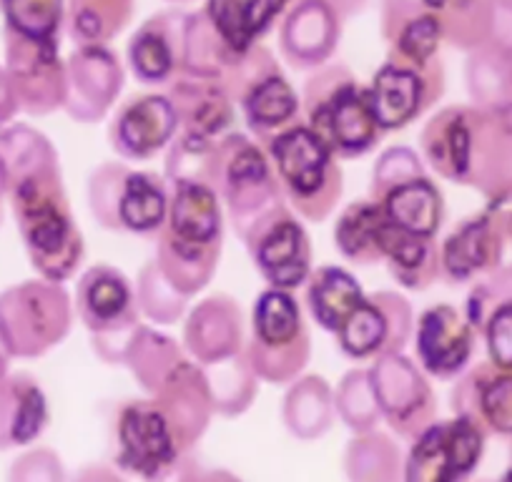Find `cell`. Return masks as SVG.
<instances>
[{
	"label": "cell",
	"instance_id": "1",
	"mask_svg": "<svg viewBox=\"0 0 512 482\" xmlns=\"http://www.w3.org/2000/svg\"><path fill=\"white\" fill-rule=\"evenodd\" d=\"M0 164L33 269L46 282H66L83 259V236L68 204L56 149L33 126L11 124L0 131Z\"/></svg>",
	"mask_w": 512,
	"mask_h": 482
},
{
	"label": "cell",
	"instance_id": "2",
	"mask_svg": "<svg viewBox=\"0 0 512 482\" xmlns=\"http://www.w3.org/2000/svg\"><path fill=\"white\" fill-rule=\"evenodd\" d=\"M302 101L307 126L337 159L367 154L382 136L369 108L367 86H362L342 63L317 68L304 83Z\"/></svg>",
	"mask_w": 512,
	"mask_h": 482
},
{
	"label": "cell",
	"instance_id": "3",
	"mask_svg": "<svg viewBox=\"0 0 512 482\" xmlns=\"http://www.w3.org/2000/svg\"><path fill=\"white\" fill-rule=\"evenodd\" d=\"M267 154L279 189L297 216L314 224L327 219L344 189L332 149L307 124H292L269 136Z\"/></svg>",
	"mask_w": 512,
	"mask_h": 482
},
{
	"label": "cell",
	"instance_id": "4",
	"mask_svg": "<svg viewBox=\"0 0 512 482\" xmlns=\"http://www.w3.org/2000/svg\"><path fill=\"white\" fill-rule=\"evenodd\" d=\"M71 322V297L56 282L33 279L0 294V337L11 357H41L63 342Z\"/></svg>",
	"mask_w": 512,
	"mask_h": 482
},
{
	"label": "cell",
	"instance_id": "5",
	"mask_svg": "<svg viewBox=\"0 0 512 482\" xmlns=\"http://www.w3.org/2000/svg\"><path fill=\"white\" fill-rule=\"evenodd\" d=\"M211 186L229 204L239 236L267 211L287 201L279 189L269 156L254 141L236 131L216 144Z\"/></svg>",
	"mask_w": 512,
	"mask_h": 482
},
{
	"label": "cell",
	"instance_id": "6",
	"mask_svg": "<svg viewBox=\"0 0 512 482\" xmlns=\"http://www.w3.org/2000/svg\"><path fill=\"white\" fill-rule=\"evenodd\" d=\"M246 359L254 375L287 382L307 365L309 332L299 304L284 289H267L251 312V339Z\"/></svg>",
	"mask_w": 512,
	"mask_h": 482
},
{
	"label": "cell",
	"instance_id": "7",
	"mask_svg": "<svg viewBox=\"0 0 512 482\" xmlns=\"http://www.w3.org/2000/svg\"><path fill=\"white\" fill-rule=\"evenodd\" d=\"M91 211L108 229L136 234L159 231L169 216L164 179L149 171H131L123 164H103L93 171L88 186Z\"/></svg>",
	"mask_w": 512,
	"mask_h": 482
},
{
	"label": "cell",
	"instance_id": "8",
	"mask_svg": "<svg viewBox=\"0 0 512 482\" xmlns=\"http://www.w3.org/2000/svg\"><path fill=\"white\" fill-rule=\"evenodd\" d=\"M442 58L427 63L405 61L387 53L367 86V101L382 131H395L412 124L445 93Z\"/></svg>",
	"mask_w": 512,
	"mask_h": 482
},
{
	"label": "cell",
	"instance_id": "9",
	"mask_svg": "<svg viewBox=\"0 0 512 482\" xmlns=\"http://www.w3.org/2000/svg\"><path fill=\"white\" fill-rule=\"evenodd\" d=\"M251 259L274 289L299 287L312 274V244L287 201L274 206L241 234Z\"/></svg>",
	"mask_w": 512,
	"mask_h": 482
},
{
	"label": "cell",
	"instance_id": "10",
	"mask_svg": "<svg viewBox=\"0 0 512 482\" xmlns=\"http://www.w3.org/2000/svg\"><path fill=\"white\" fill-rule=\"evenodd\" d=\"M6 73L16 88L21 111L28 116H48L66 103L68 81L61 43L31 41L3 28Z\"/></svg>",
	"mask_w": 512,
	"mask_h": 482
},
{
	"label": "cell",
	"instance_id": "11",
	"mask_svg": "<svg viewBox=\"0 0 512 482\" xmlns=\"http://www.w3.org/2000/svg\"><path fill=\"white\" fill-rule=\"evenodd\" d=\"M76 317L91 329L96 347L121 342L126 354L128 342L139 327L136 287L118 269L96 264L76 287Z\"/></svg>",
	"mask_w": 512,
	"mask_h": 482
},
{
	"label": "cell",
	"instance_id": "12",
	"mask_svg": "<svg viewBox=\"0 0 512 482\" xmlns=\"http://www.w3.org/2000/svg\"><path fill=\"white\" fill-rule=\"evenodd\" d=\"M412 307L395 292H377L344 319L337 329V342L349 357H379L400 352L412 334Z\"/></svg>",
	"mask_w": 512,
	"mask_h": 482
},
{
	"label": "cell",
	"instance_id": "13",
	"mask_svg": "<svg viewBox=\"0 0 512 482\" xmlns=\"http://www.w3.org/2000/svg\"><path fill=\"white\" fill-rule=\"evenodd\" d=\"M68 93L63 111L81 124L101 121L118 101L126 71L108 46H81L66 61Z\"/></svg>",
	"mask_w": 512,
	"mask_h": 482
},
{
	"label": "cell",
	"instance_id": "14",
	"mask_svg": "<svg viewBox=\"0 0 512 482\" xmlns=\"http://www.w3.org/2000/svg\"><path fill=\"white\" fill-rule=\"evenodd\" d=\"M482 432L472 417L422 432L407 462V482H460L477 465Z\"/></svg>",
	"mask_w": 512,
	"mask_h": 482
},
{
	"label": "cell",
	"instance_id": "15",
	"mask_svg": "<svg viewBox=\"0 0 512 482\" xmlns=\"http://www.w3.org/2000/svg\"><path fill=\"white\" fill-rule=\"evenodd\" d=\"M512 244V214H480L467 219L440 247L442 272L452 282H467L480 272H500Z\"/></svg>",
	"mask_w": 512,
	"mask_h": 482
},
{
	"label": "cell",
	"instance_id": "16",
	"mask_svg": "<svg viewBox=\"0 0 512 482\" xmlns=\"http://www.w3.org/2000/svg\"><path fill=\"white\" fill-rule=\"evenodd\" d=\"M342 18L327 0H299L284 13L279 26V51L297 71L327 66L339 48Z\"/></svg>",
	"mask_w": 512,
	"mask_h": 482
},
{
	"label": "cell",
	"instance_id": "17",
	"mask_svg": "<svg viewBox=\"0 0 512 482\" xmlns=\"http://www.w3.org/2000/svg\"><path fill=\"white\" fill-rule=\"evenodd\" d=\"M179 134V118L166 93H144L121 103L111 124V146L131 161L151 159Z\"/></svg>",
	"mask_w": 512,
	"mask_h": 482
},
{
	"label": "cell",
	"instance_id": "18",
	"mask_svg": "<svg viewBox=\"0 0 512 482\" xmlns=\"http://www.w3.org/2000/svg\"><path fill=\"white\" fill-rule=\"evenodd\" d=\"M367 377L374 400L387 412L392 427L402 432L417 430L432 415V392L425 377L400 352L379 354Z\"/></svg>",
	"mask_w": 512,
	"mask_h": 482
},
{
	"label": "cell",
	"instance_id": "19",
	"mask_svg": "<svg viewBox=\"0 0 512 482\" xmlns=\"http://www.w3.org/2000/svg\"><path fill=\"white\" fill-rule=\"evenodd\" d=\"M118 440L121 465L149 477L161 475L166 467H171L179 452L174 427L159 402L128 405L118 422Z\"/></svg>",
	"mask_w": 512,
	"mask_h": 482
},
{
	"label": "cell",
	"instance_id": "20",
	"mask_svg": "<svg viewBox=\"0 0 512 482\" xmlns=\"http://www.w3.org/2000/svg\"><path fill=\"white\" fill-rule=\"evenodd\" d=\"M184 11L154 13L139 26L126 48L128 66L141 83L161 86L171 83L181 73L184 51Z\"/></svg>",
	"mask_w": 512,
	"mask_h": 482
},
{
	"label": "cell",
	"instance_id": "21",
	"mask_svg": "<svg viewBox=\"0 0 512 482\" xmlns=\"http://www.w3.org/2000/svg\"><path fill=\"white\" fill-rule=\"evenodd\" d=\"M166 96L174 103L181 129L179 134L219 144L224 136L234 131V101L221 83L206 81V78L176 76L169 83Z\"/></svg>",
	"mask_w": 512,
	"mask_h": 482
},
{
	"label": "cell",
	"instance_id": "22",
	"mask_svg": "<svg viewBox=\"0 0 512 482\" xmlns=\"http://www.w3.org/2000/svg\"><path fill=\"white\" fill-rule=\"evenodd\" d=\"M472 324L450 304H437L422 312L417 322V359L427 372L452 377L467 365L472 354Z\"/></svg>",
	"mask_w": 512,
	"mask_h": 482
},
{
	"label": "cell",
	"instance_id": "23",
	"mask_svg": "<svg viewBox=\"0 0 512 482\" xmlns=\"http://www.w3.org/2000/svg\"><path fill=\"white\" fill-rule=\"evenodd\" d=\"M184 342L204 365H221L226 359L236 357L244 342V329L234 299L226 294L204 299L186 322Z\"/></svg>",
	"mask_w": 512,
	"mask_h": 482
},
{
	"label": "cell",
	"instance_id": "24",
	"mask_svg": "<svg viewBox=\"0 0 512 482\" xmlns=\"http://www.w3.org/2000/svg\"><path fill=\"white\" fill-rule=\"evenodd\" d=\"M159 231L199 247L221 244V206L214 186L201 181H171L169 216Z\"/></svg>",
	"mask_w": 512,
	"mask_h": 482
},
{
	"label": "cell",
	"instance_id": "25",
	"mask_svg": "<svg viewBox=\"0 0 512 482\" xmlns=\"http://www.w3.org/2000/svg\"><path fill=\"white\" fill-rule=\"evenodd\" d=\"M292 8V0H206L211 26L236 53L262 41L274 23Z\"/></svg>",
	"mask_w": 512,
	"mask_h": 482
},
{
	"label": "cell",
	"instance_id": "26",
	"mask_svg": "<svg viewBox=\"0 0 512 482\" xmlns=\"http://www.w3.org/2000/svg\"><path fill=\"white\" fill-rule=\"evenodd\" d=\"M46 425V397L36 380L13 375L0 382V447L26 445Z\"/></svg>",
	"mask_w": 512,
	"mask_h": 482
},
{
	"label": "cell",
	"instance_id": "27",
	"mask_svg": "<svg viewBox=\"0 0 512 482\" xmlns=\"http://www.w3.org/2000/svg\"><path fill=\"white\" fill-rule=\"evenodd\" d=\"M387 226L390 221L377 201H354L339 214L337 226H334V244L349 262L364 264V267L377 264L384 259Z\"/></svg>",
	"mask_w": 512,
	"mask_h": 482
},
{
	"label": "cell",
	"instance_id": "28",
	"mask_svg": "<svg viewBox=\"0 0 512 482\" xmlns=\"http://www.w3.org/2000/svg\"><path fill=\"white\" fill-rule=\"evenodd\" d=\"M465 81L472 106L497 113L512 111V51L492 41L470 51Z\"/></svg>",
	"mask_w": 512,
	"mask_h": 482
},
{
	"label": "cell",
	"instance_id": "29",
	"mask_svg": "<svg viewBox=\"0 0 512 482\" xmlns=\"http://www.w3.org/2000/svg\"><path fill=\"white\" fill-rule=\"evenodd\" d=\"M379 206L392 226L407 231V234L427 236V239L437 234L442 214H445L440 189L427 176H417V179L392 189L379 201Z\"/></svg>",
	"mask_w": 512,
	"mask_h": 482
},
{
	"label": "cell",
	"instance_id": "30",
	"mask_svg": "<svg viewBox=\"0 0 512 482\" xmlns=\"http://www.w3.org/2000/svg\"><path fill=\"white\" fill-rule=\"evenodd\" d=\"M239 106L244 111L246 124L251 126V131L267 141L269 136L279 134V131L289 129L294 124V118H297L299 108H302V98L297 96L287 76L279 71L264 78L262 83H256L241 98Z\"/></svg>",
	"mask_w": 512,
	"mask_h": 482
},
{
	"label": "cell",
	"instance_id": "31",
	"mask_svg": "<svg viewBox=\"0 0 512 482\" xmlns=\"http://www.w3.org/2000/svg\"><path fill=\"white\" fill-rule=\"evenodd\" d=\"M136 0H68L66 26L76 48L108 46L128 28Z\"/></svg>",
	"mask_w": 512,
	"mask_h": 482
},
{
	"label": "cell",
	"instance_id": "32",
	"mask_svg": "<svg viewBox=\"0 0 512 482\" xmlns=\"http://www.w3.org/2000/svg\"><path fill=\"white\" fill-rule=\"evenodd\" d=\"M239 53L216 33L204 11L186 13L184 21V51H181L179 76L206 78L221 83L229 66Z\"/></svg>",
	"mask_w": 512,
	"mask_h": 482
},
{
	"label": "cell",
	"instance_id": "33",
	"mask_svg": "<svg viewBox=\"0 0 512 482\" xmlns=\"http://www.w3.org/2000/svg\"><path fill=\"white\" fill-rule=\"evenodd\" d=\"M384 262L402 287L425 289L442 274L440 249L432 239L387 226L384 236Z\"/></svg>",
	"mask_w": 512,
	"mask_h": 482
},
{
	"label": "cell",
	"instance_id": "34",
	"mask_svg": "<svg viewBox=\"0 0 512 482\" xmlns=\"http://www.w3.org/2000/svg\"><path fill=\"white\" fill-rule=\"evenodd\" d=\"M221 244L214 247H199L186 244L174 236L159 231V252H156V267L161 269L171 287L179 289L184 297H191L209 284L219 267Z\"/></svg>",
	"mask_w": 512,
	"mask_h": 482
},
{
	"label": "cell",
	"instance_id": "35",
	"mask_svg": "<svg viewBox=\"0 0 512 482\" xmlns=\"http://www.w3.org/2000/svg\"><path fill=\"white\" fill-rule=\"evenodd\" d=\"M427 11L437 18L442 41L460 51L490 43L495 0H425Z\"/></svg>",
	"mask_w": 512,
	"mask_h": 482
},
{
	"label": "cell",
	"instance_id": "36",
	"mask_svg": "<svg viewBox=\"0 0 512 482\" xmlns=\"http://www.w3.org/2000/svg\"><path fill=\"white\" fill-rule=\"evenodd\" d=\"M364 302L357 279L339 267H319L309 274L307 304L317 324L327 332H337L344 319Z\"/></svg>",
	"mask_w": 512,
	"mask_h": 482
},
{
	"label": "cell",
	"instance_id": "37",
	"mask_svg": "<svg viewBox=\"0 0 512 482\" xmlns=\"http://www.w3.org/2000/svg\"><path fill=\"white\" fill-rule=\"evenodd\" d=\"M68 0H0L3 28L31 41L61 43Z\"/></svg>",
	"mask_w": 512,
	"mask_h": 482
},
{
	"label": "cell",
	"instance_id": "38",
	"mask_svg": "<svg viewBox=\"0 0 512 482\" xmlns=\"http://www.w3.org/2000/svg\"><path fill=\"white\" fill-rule=\"evenodd\" d=\"M136 299H139L141 312L161 324H174L186 307V297L179 289L171 287L156 262H151L141 272L139 284H136Z\"/></svg>",
	"mask_w": 512,
	"mask_h": 482
},
{
	"label": "cell",
	"instance_id": "39",
	"mask_svg": "<svg viewBox=\"0 0 512 482\" xmlns=\"http://www.w3.org/2000/svg\"><path fill=\"white\" fill-rule=\"evenodd\" d=\"M417 176H425V171H422V159L415 151L405 149V146L384 151L372 174V201L379 204L392 189L417 179Z\"/></svg>",
	"mask_w": 512,
	"mask_h": 482
},
{
	"label": "cell",
	"instance_id": "40",
	"mask_svg": "<svg viewBox=\"0 0 512 482\" xmlns=\"http://www.w3.org/2000/svg\"><path fill=\"white\" fill-rule=\"evenodd\" d=\"M472 382L477 387V402L495 430L512 432V377L510 375H495L480 380V372L472 375Z\"/></svg>",
	"mask_w": 512,
	"mask_h": 482
},
{
	"label": "cell",
	"instance_id": "41",
	"mask_svg": "<svg viewBox=\"0 0 512 482\" xmlns=\"http://www.w3.org/2000/svg\"><path fill=\"white\" fill-rule=\"evenodd\" d=\"M485 334L492 365L512 370V299L492 312V317L485 322Z\"/></svg>",
	"mask_w": 512,
	"mask_h": 482
},
{
	"label": "cell",
	"instance_id": "42",
	"mask_svg": "<svg viewBox=\"0 0 512 482\" xmlns=\"http://www.w3.org/2000/svg\"><path fill=\"white\" fill-rule=\"evenodd\" d=\"M425 0H382L379 3V33L387 43L420 16H427Z\"/></svg>",
	"mask_w": 512,
	"mask_h": 482
},
{
	"label": "cell",
	"instance_id": "43",
	"mask_svg": "<svg viewBox=\"0 0 512 482\" xmlns=\"http://www.w3.org/2000/svg\"><path fill=\"white\" fill-rule=\"evenodd\" d=\"M18 111H21V103H18L16 88H13L6 68L0 66V131L13 124V118L18 116Z\"/></svg>",
	"mask_w": 512,
	"mask_h": 482
},
{
	"label": "cell",
	"instance_id": "44",
	"mask_svg": "<svg viewBox=\"0 0 512 482\" xmlns=\"http://www.w3.org/2000/svg\"><path fill=\"white\" fill-rule=\"evenodd\" d=\"M327 3L339 13V18H342V21H349V18L359 16V13L367 8L369 0H327Z\"/></svg>",
	"mask_w": 512,
	"mask_h": 482
},
{
	"label": "cell",
	"instance_id": "45",
	"mask_svg": "<svg viewBox=\"0 0 512 482\" xmlns=\"http://www.w3.org/2000/svg\"><path fill=\"white\" fill-rule=\"evenodd\" d=\"M81 482H121V480H116V477H111L103 470H93V472H86V475L81 477Z\"/></svg>",
	"mask_w": 512,
	"mask_h": 482
},
{
	"label": "cell",
	"instance_id": "46",
	"mask_svg": "<svg viewBox=\"0 0 512 482\" xmlns=\"http://www.w3.org/2000/svg\"><path fill=\"white\" fill-rule=\"evenodd\" d=\"M8 359H11V352L6 349V342L0 337V382L8 377Z\"/></svg>",
	"mask_w": 512,
	"mask_h": 482
},
{
	"label": "cell",
	"instance_id": "47",
	"mask_svg": "<svg viewBox=\"0 0 512 482\" xmlns=\"http://www.w3.org/2000/svg\"><path fill=\"white\" fill-rule=\"evenodd\" d=\"M8 199V179L6 171H3V164H0V221H3V206H6Z\"/></svg>",
	"mask_w": 512,
	"mask_h": 482
},
{
	"label": "cell",
	"instance_id": "48",
	"mask_svg": "<svg viewBox=\"0 0 512 482\" xmlns=\"http://www.w3.org/2000/svg\"><path fill=\"white\" fill-rule=\"evenodd\" d=\"M166 3H171V6H189L194 0H166Z\"/></svg>",
	"mask_w": 512,
	"mask_h": 482
},
{
	"label": "cell",
	"instance_id": "49",
	"mask_svg": "<svg viewBox=\"0 0 512 482\" xmlns=\"http://www.w3.org/2000/svg\"><path fill=\"white\" fill-rule=\"evenodd\" d=\"M294 3H299V0H292V6H294Z\"/></svg>",
	"mask_w": 512,
	"mask_h": 482
},
{
	"label": "cell",
	"instance_id": "50",
	"mask_svg": "<svg viewBox=\"0 0 512 482\" xmlns=\"http://www.w3.org/2000/svg\"><path fill=\"white\" fill-rule=\"evenodd\" d=\"M507 482H512V472H510V480H507Z\"/></svg>",
	"mask_w": 512,
	"mask_h": 482
},
{
	"label": "cell",
	"instance_id": "51",
	"mask_svg": "<svg viewBox=\"0 0 512 482\" xmlns=\"http://www.w3.org/2000/svg\"><path fill=\"white\" fill-rule=\"evenodd\" d=\"M505 3H512V0H505Z\"/></svg>",
	"mask_w": 512,
	"mask_h": 482
}]
</instances>
